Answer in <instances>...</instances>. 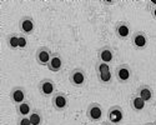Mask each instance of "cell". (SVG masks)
Masks as SVG:
<instances>
[{"mask_svg": "<svg viewBox=\"0 0 156 125\" xmlns=\"http://www.w3.org/2000/svg\"><path fill=\"white\" fill-rule=\"evenodd\" d=\"M130 106H131V109L135 112H140V111H142L145 109L146 103L137 94H135V95H133L131 98H130Z\"/></svg>", "mask_w": 156, "mask_h": 125, "instance_id": "cell-16", "label": "cell"}, {"mask_svg": "<svg viewBox=\"0 0 156 125\" xmlns=\"http://www.w3.org/2000/svg\"><path fill=\"white\" fill-rule=\"evenodd\" d=\"M51 105L56 111H64L69 106V98L62 91H56L51 96Z\"/></svg>", "mask_w": 156, "mask_h": 125, "instance_id": "cell-2", "label": "cell"}, {"mask_svg": "<svg viewBox=\"0 0 156 125\" xmlns=\"http://www.w3.org/2000/svg\"><path fill=\"white\" fill-rule=\"evenodd\" d=\"M131 44L136 50H144L149 44V38L145 31L137 30L131 35Z\"/></svg>", "mask_w": 156, "mask_h": 125, "instance_id": "cell-4", "label": "cell"}, {"mask_svg": "<svg viewBox=\"0 0 156 125\" xmlns=\"http://www.w3.org/2000/svg\"><path fill=\"white\" fill-rule=\"evenodd\" d=\"M149 11H150L152 19L156 20V5H149Z\"/></svg>", "mask_w": 156, "mask_h": 125, "instance_id": "cell-23", "label": "cell"}, {"mask_svg": "<svg viewBox=\"0 0 156 125\" xmlns=\"http://www.w3.org/2000/svg\"><path fill=\"white\" fill-rule=\"evenodd\" d=\"M114 56H115V53L111 46L109 45H105L99 49L98 52V59L99 61H102V62H106V64H110V62H112L114 60Z\"/></svg>", "mask_w": 156, "mask_h": 125, "instance_id": "cell-12", "label": "cell"}, {"mask_svg": "<svg viewBox=\"0 0 156 125\" xmlns=\"http://www.w3.org/2000/svg\"><path fill=\"white\" fill-rule=\"evenodd\" d=\"M115 35L121 40H126L127 38L131 36V28L127 21H118L114 27Z\"/></svg>", "mask_w": 156, "mask_h": 125, "instance_id": "cell-9", "label": "cell"}, {"mask_svg": "<svg viewBox=\"0 0 156 125\" xmlns=\"http://www.w3.org/2000/svg\"><path fill=\"white\" fill-rule=\"evenodd\" d=\"M95 71H96V74H102V73L111 71L110 64H106V62H102V61L98 60V62L95 64Z\"/></svg>", "mask_w": 156, "mask_h": 125, "instance_id": "cell-20", "label": "cell"}, {"mask_svg": "<svg viewBox=\"0 0 156 125\" xmlns=\"http://www.w3.org/2000/svg\"><path fill=\"white\" fill-rule=\"evenodd\" d=\"M69 81L75 88H83L86 83V73L80 68L73 69L69 74Z\"/></svg>", "mask_w": 156, "mask_h": 125, "instance_id": "cell-3", "label": "cell"}, {"mask_svg": "<svg viewBox=\"0 0 156 125\" xmlns=\"http://www.w3.org/2000/svg\"><path fill=\"white\" fill-rule=\"evenodd\" d=\"M9 98H10V102L16 106L27 100V91H25V89L23 86H14L10 90Z\"/></svg>", "mask_w": 156, "mask_h": 125, "instance_id": "cell-10", "label": "cell"}, {"mask_svg": "<svg viewBox=\"0 0 156 125\" xmlns=\"http://www.w3.org/2000/svg\"><path fill=\"white\" fill-rule=\"evenodd\" d=\"M29 119H30L31 125H43V121H44L43 112L39 109H34L31 111V114L29 115Z\"/></svg>", "mask_w": 156, "mask_h": 125, "instance_id": "cell-18", "label": "cell"}, {"mask_svg": "<svg viewBox=\"0 0 156 125\" xmlns=\"http://www.w3.org/2000/svg\"><path fill=\"white\" fill-rule=\"evenodd\" d=\"M62 58L59 53H53V56H51L50 59V62H49V65H48V69L50 71H53V73H58L61 70L62 68Z\"/></svg>", "mask_w": 156, "mask_h": 125, "instance_id": "cell-14", "label": "cell"}, {"mask_svg": "<svg viewBox=\"0 0 156 125\" xmlns=\"http://www.w3.org/2000/svg\"><path fill=\"white\" fill-rule=\"evenodd\" d=\"M28 46V36L24 34H19V49H25Z\"/></svg>", "mask_w": 156, "mask_h": 125, "instance_id": "cell-21", "label": "cell"}, {"mask_svg": "<svg viewBox=\"0 0 156 125\" xmlns=\"http://www.w3.org/2000/svg\"><path fill=\"white\" fill-rule=\"evenodd\" d=\"M15 110H16L18 116H29L31 114V111L34 110V108H33V104L30 102L25 100L24 103L15 106Z\"/></svg>", "mask_w": 156, "mask_h": 125, "instance_id": "cell-15", "label": "cell"}, {"mask_svg": "<svg viewBox=\"0 0 156 125\" xmlns=\"http://www.w3.org/2000/svg\"><path fill=\"white\" fill-rule=\"evenodd\" d=\"M86 118L93 121V123H98L101 120L102 118V106L99 103H91L87 109H86Z\"/></svg>", "mask_w": 156, "mask_h": 125, "instance_id": "cell-8", "label": "cell"}, {"mask_svg": "<svg viewBox=\"0 0 156 125\" xmlns=\"http://www.w3.org/2000/svg\"><path fill=\"white\" fill-rule=\"evenodd\" d=\"M144 125H154V123H146V124H144Z\"/></svg>", "mask_w": 156, "mask_h": 125, "instance_id": "cell-26", "label": "cell"}, {"mask_svg": "<svg viewBox=\"0 0 156 125\" xmlns=\"http://www.w3.org/2000/svg\"><path fill=\"white\" fill-rule=\"evenodd\" d=\"M114 75L120 84H126L133 78V70L127 64H121L119 66H116Z\"/></svg>", "mask_w": 156, "mask_h": 125, "instance_id": "cell-1", "label": "cell"}, {"mask_svg": "<svg viewBox=\"0 0 156 125\" xmlns=\"http://www.w3.org/2000/svg\"><path fill=\"white\" fill-rule=\"evenodd\" d=\"M6 45L10 50H16L19 49V34L16 33H10L6 36Z\"/></svg>", "mask_w": 156, "mask_h": 125, "instance_id": "cell-17", "label": "cell"}, {"mask_svg": "<svg viewBox=\"0 0 156 125\" xmlns=\"http://www.w3.org/2000/svg\"><path fill=\"white\" fill-rule=\"evenodd\" d=\"M154 125H156V120H155V121H154Z\"/></svg>", "mask_w": 156, "mask_h": 125, "instance_id": "cell-27", "label": "cell"}, {"mask_svg": "<svg viewBox=\"0 0 156 125\" xmlns=\"http://www.w3.org/2000/svg\"><path fill=\"white\" fill-rule=\"evenodd\" d=\"M98 80L100 84L102 85H109L112 81V73L108 71V73H102V74H98Z\"/></svg>", "mask_w": 156, "mask_h": 125, "instance_id": "cell-19", "label": "cell"}, {"mask_svg": "<svg viewBox=\"0 0 156 125\" xmlns=\"http://www.w3.org/2000/svg\"><path fill=\"white\" fill-rule=\"evenodd\" d=\"M147 5H156V0H150L147 3Z\"/></svg>", "mask_w": 156, "mask_h": 125, "instance_id": "cell-24", "label": "cell"}, {"mask_svg": "<svg viewBox=\"0 0 156 125\" xmlns=\"http://www.w3.org/2000/svg\"><path fill=\"white\" fill-rule=\"evenodd\" d=\"M136 94L144 100L145 103H149L151 102V100L154 99V90H152V88L149 86V85H140L137 88V90H136Z\"/></svg>", "mask_w": 156, "mask_h": 125, "instance_id": "cell-13", "label": "cell"}, {"mask_svg": "<svg viewBox=\"0 0 156 125\" xmlns=\"http://www.w3.org/2000/svg\"><path fill=\"white\" fill-rule=\"evenodd\" d=\"M19 30L21 34L24 35H33V33L35 31V21L31 16L29 15H24L20 18L19 20Z\"/></svg>", "mask_w": 156, "mask_h": 125, "instance_id": "cell-5", "label": "cell"}, {"mask_svg": "<svg viewBox=\"0 0 156 125\" xmlns=\"http://www.w3.org/2000/svg\"><path fill=\"white\" fill-rule=\"evenodd\" d=\"M16 125H31L29 116H18Z\"/></svg>", "mask_w": 156, "mask_h": 125, "instance_id": "cell-22", "label": "cell"}, {"mask_svg": "<svg viewBox=\"0 0 156 125\" xmlns=\"http://www.w3.org/2000/svg\"><path fill=\"white\" fill-rule=\"evenodd\" d=\"M124 120V110L119 105H112L108 110V121H110L114 125H118L122 123Z\"/></svg>", "mask_w": 156, "mask_h": 125, "instance_id": "cell-11", "label": "cell"}, {"mask_svg": "<svg viewBox=\"0 0 156 125\" xmlns=\"http://www.w3.org/2000/svg\"><path fill=\"white\" fill-rule=\"evenodd\" d=\"M53 56V53L48 46H40L36 49L35 52V60L39 65H43V66H48L50 59Z\"/></svg>", "mask_w": 156, "mask_h": 125, "instance_id": "cell-6", "label": "cell"}, {"mask_svg": "<svg viewBox=\"0 0 156 125\" xmlns=\"http://www.w3.org/2000/svg\"><path fill=\"white\" fill-rule=\"evenodd\" d=\"M100 125H114V124H111L110 121H102Z\"/></svg>", "mask_w": 156, "mask_h": 125, "instance_id": "cell-25", "label": "cell"}, {"mask_svg": "<svg viewBox=\"0 0 156 125\" xmlns=\"http://www.w3.org/2000/svg\"><path fill=\"white\" fill-rule=\"evenodd\" d=\"M37 90L43 96L49 98L56 93V85L51 79H43L37 85Z\"/></svg>", "mask_w": 156, "mask_h": 125, "instance_id": "cell-7", "label": "cell"}]
</instances>
